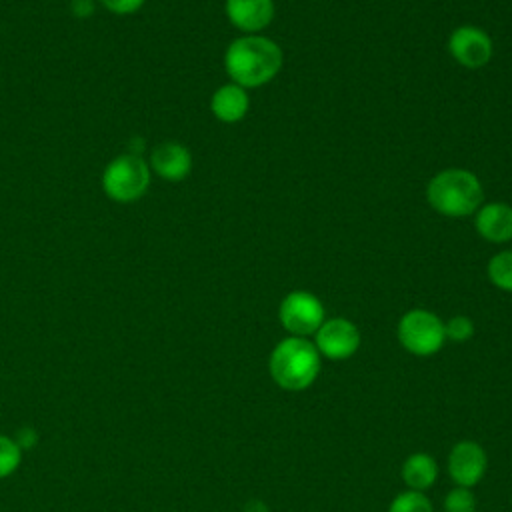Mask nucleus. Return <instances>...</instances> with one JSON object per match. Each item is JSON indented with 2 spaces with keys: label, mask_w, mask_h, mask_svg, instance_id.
Returning <instances> with one entry per match:
<instances>
[{
  "label": "nucleus",
  "mask_w": 512,
  "mask_h": 512,
  "mask_svg": "<svg viewBox=\"0 0 512 512\" xmlns=\"http://www.w3.org/2000/svg\"><path fill=\"white\" fill-rule=\"evenodd\" d=\"M224 68L234 84L258 88L280 72L282 50L270 38L248 34L230 42L224 54Z\"/></svg>",
  "instance_id": "obj_1"
},
{
  "label": "nucleus",
  "mask_w": 512,
  "mask_h": 512,
  "mask_svg": "<svg viewBox=\"0 0 512 512\" xmlns=\"http://www.w3.org/2000/svg\"><path fill=\"white\" fill-rule=\"evenodd\" d=\"M322 366V356L314 342L300 336H286L280 340L268 358V370L272 380L288 392H300L310 388Z\"/></svg>",
  "instance_id": "obj_2"
},
{
  "label": "nucleus",
  "mask_w": 512,
  "mask_h": 512,
  "mask_svg": "<svg viewBox=\"0 0 512 512\" xmlns=\"http://www.w3.org/2000/svg\"><path fill=\"white\" fill-rule=\"evenodd\" d=\"M426 198L438 214L464 218L480 208L484 190L478 176L470 170L446 168L428 182Z\"/></svg>",
  "instance_id": "obj_3"
},
{
  "label": "nucleus",
  "mask_w": 512,
  "mask_h": 512,
  "mask_svg": "<svg viewBox=\"0 0 512 512\" xmlns=\"http://www.w3.org/2000/svg\"><path fill=\"white\" fill-rule=\"evenodd\" d=\"M150 166L142 154L124 152L112 158L102 172V190L104 194L118 202L130 204L140 200L150 186Z\"/></svg>",
  "instance_id": "obj_4"
},
{
  "label": "nucleus",
  "mask_w": 512,
  "mask_h": 512,
  "mask_svg": "<svg viewBox=\"0 0 512 512\" xmlns=\"http://www.w3.org/2000/svg\"><path fill=\"white\" fill-rule=\"evenodd\" d=\"M398 342L414 356H432L446 342L444 320L424 308H412L398 320Z\"/></svg>",
  "instance_id": "obj_5"
},
{
  "label": "nucleus",
  "mask_w": 512,
  "mask_h": 512,
  "mask_svg": "<svg viewBox=\"0 0 512 512\" xmlns=\"http://www.w3.org/2000/svg\"><path fill=\"white\" fill-rule=\"evenodd\" d=\"M278 320L290 336L308 338L316 334L326 320V314L322 302L312 292L292 290L280 302Z\"/></svg>",
  "instance_id": "obj_6"
},
{
  "label": "nucleus",
  "mask_w": 512,
  "mask_h": 512,
  "mask_svg": "<svg viewBox=\"0 0 512 512\" xmlns=\"http://www.w3.org/2000/svg\"><path fill=\"white\" fill-rule=\"evenodd\" d=\"M314 346L322 358L348 360L360 348V330L348 318H328L314 334Z\"/></svg>",
  "instance_id": "obj_7"
},
{
  "label": "nucleus",
  "mask_w": 512,
  "mask_h": 512,
  "mask_svg": "<svg viewBox=\"0 0 512 512\" xmlns=\"http://www.w3.org/2000/svg\"><path fill=\"white\" fill-rule=\"evenodd\" d=\"M488 470L486 450L474 440H460L448 454V474L456 486L474 488Z\"/></svg>",
  "instance_id": "obj_8"
},
{
  "label": "nucleus",
  "mask_w": 512,
  "mask_h": 512,
  "mask_svg": "<svg viewBox=\"0 0 512 512\" xmlns=\"http://www.w3.org/2000/svg\"><path fill=\"white\" fill-rule=\"evenodd\" d=\"M450 56L466 68H482L492 58L490 36L476 26H458L448 38Z\"/></svg>",
  "instance_id": "obj_9"
},
{
  "label": "nucleus",
  "mask_w": 512,
  "mask_h": 512,
  "mask_svg": "<svg viewBox=\"0 0 512 512\" xmlns=\"http://www.w3.org/2000/svg\"><path fill=\"white\" fill-rule=\"evenodd\" d=\"M148 166H150V172H154L162 180L180 182L192 170V154L180 142H174V140L160 142L158 146L152 148Z\"/></svg>",
  "instance_id": "obj_10"
},
{
  "label": "nucleus",
  "mask_w": 512,
  "mask_h": 512,
  "mask_svg": "<svg viewBox=\"0 0 512 512\" xmlns=\"http://www.w3.org/2000/svg\"><path fill=\"white\" fill-rule=\"evenodd\" d=\"M224 10L228 20L248 34L264 30L274 18L272 0H226Z\"/></svg>",
  "instance_id": "obj_11"
},
{
  "label": "nucleus",
  "mask_w": 512,
  "mask_h": 512,
  "mask_svg": "<svg viewBox=\"0 0 512 512\" xmlns=\"http://www.w3.org/2000/svg\"><path fill=\"white\" fill-rule=\"evenodd\" d=\"M476 230L488 242L512 240V206L504 202H488L476 212Z\"/></svg>",
  "instance_id": "obj_12"
},
{
  "label": "nucleus",
  "mask_w": 512,
  "mask_h": 512,
  "mask_svg": "<svg viewBox=\"0 0 512 512\" xmlns=\"http://www.w3.org/2000/svg\"><path fill=\"white\" fill-rule=\"evenodd\" d=\"M250 108V98H248V92L246 88L234 84V82H228V84H222L210 98V110L212 114L224 122V124H234V122H240L246 112Z\"/></svg>",
  "instance_id": "obj_13"
},
{
  "label": "nucleus",
  "mask_w": 512,
  "mask_h": 512,
  "mask_svg": "<svg viewBox=\"0 0 512 512\" xmlns=\"http://www.w3.org/2000/svg\"><path fill=\"white\" fill-rule=\"evenodd\" d=\"M400 474L408 490L426 492L438 478V462L428 452H414L404 460Z\"/></svg>",
  "instance_id": "obj_14"
},
{
  "label": "nucleus",
  "mask_w": 512,
  "mask_h": 512,
  "mask_svg": "<svg viewBox=\"0 0 512 512\" xmlns=\"http://www.w3.org/2000/svg\"><path fill=\"white\" fill-rule=\"evenodd\" d=\"M486 272L496 288L512 292V250H502L494 254L488 262Z\"/></svg>",
  "instance_id": "obj_15"
},
{
  "label": "nucleus",
  "mask_w": 512,
  "mask_h": 512,
  "mask_svg": "<svg viewBox=\"0 0 512 512\" xmlns=\"http://www.w3.org/2000/svg\"><path fill=\"white\" fill-rule=\"evenodd\" d=\"M388 512H434L432 502L424 492H414V490H404L388 506Z\"/></svg>",
  "instance_id": "obj_16"
},
{
  "label": "nucleus",
  "mask_w": 512,
  "mask_h": 512,
  "mask_svg": "<svg viewBox=\"0 0 512 512\" xmlns=\"http://www.w3.org/2000/svg\"><path fill=\"white\" fill-rule=\"evenodd\" d=\"M20 460H22V450L16 444V440L12 436L0 434V478H6L12 472H16V468L20 466Z\"/></svg>",
  "instance_id": "obj_17"
},
{
  "label": "nucleus",
  "mask_w": 512,
  "mask_h": 512,
  "mask_svg": "<svg viewBox=\"0 0 512 512\" xmlns=\"http://www.w3.org/2000/svg\"><path fill=\"white\" fill-rule=\"evenodd\" d=\"M444 512H476V498L472 488L454 486L444 496Z\"/></svg>",
  "instance_id": "obj_18"
},
{
  "label": "nucleus",
  "mask_w": 512,
  "mask_h": 512,
  "mask_svg": "<svg viewBox=\"0 0 512 512\" xmlns=\"http://www.w3.org/2000/svg\"><path fill=\"white\" fill-rule=\"evenodd\" d=\"M444 334L446 340L452 342H466L474 334V322L468 316H452L444 322Z\"/></svg>",
  "instance_id": "obj_19"
},
{
  "label": "nucleus",
  "mask_w": 512,
  "mask_h": 512,
  "mask_svg": "<svg viewBox=\"0 0 512 512\" xmlns=\"http://www.w3.org/2000/svg\"><path fill=\"white\" fill-rule=\"evenodd\" d=\"M98 2L102 4V8H106L112 14L128 16V14L138 12L146 0H98Z\"/></svg>",
  "instance_id": "obj_20"
},
{
  "label": "nucleus",
  "mask_w": 512,
  "mask_h": 512,
  "mask_svg": "<svg viewBox=\"0 0 512 512\" xmlns=\"http://www.w3.org/2000/svg\"><path fill=\"white\" fill-rule=\"evenodd\" d=\"M14 440H16V444L20 446V450H28V448H34V446H36L38 434H36L34 428L28 426V428H20V430L16 432Z\"/></svg>",
  "instance_id": "obj_21"
},
{
  "label": "nucleus",
  "mask_w": 512,
  "mask_h": 512,
  "mask_svg": "<svg viewBox=\"0 0 512 512\" xmlns=\"http://www.w3.org/2000/svg\"><path fill=\"white\" fill-rule=\"evenodd\" d=\"M72 12L80 18H86L94 12V4L92 0H72Z\"/></svg>",
  "instance_id": "obj_22"
},
{
  "label": "nucleus",
  "mask_w": 512,
  "mask_h": 512,
  "mask_svg": "<svg viewBox=\"0 0 512 512\" xmlns=\"http://www.w3.org/2000/svg\"><path fill=\"white\" fill-rule=\"evenodd\" d=\"M244 510L246 512H268V506L262 500H250Z\"/></svg>",
  "instance_id": "obj_23"
}]
</instances>
